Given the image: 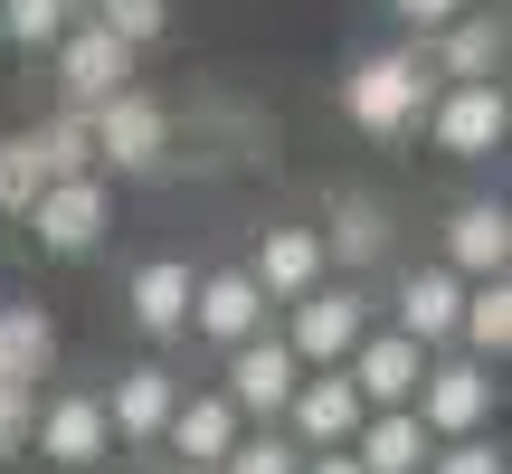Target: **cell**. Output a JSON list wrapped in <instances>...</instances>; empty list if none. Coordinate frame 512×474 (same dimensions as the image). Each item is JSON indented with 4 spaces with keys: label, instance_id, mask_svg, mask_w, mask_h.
<instances>
[{
    "label": "cell",
    "instance_id": "32",
    "mask_svg": "<svg viewBox=\"0 0 512 474\" xmlns=\"http://www.w3.org/2000/svg\"><path fill=\"white\" fill-rule=\"evenodd\" d=\"M294 474H361V456H351V446H304Z\"/></svg>",
    "mask_w": 512,
    "mask_h": 474
},
{
    "label": "cell",
    "instance_id": "24",
    "mask_svg": "<svg viewBox=\"0 0 512 474\" xmlns=\"http://www.w3.org/2000/svg\"><path fill=\"white\" fill-rule=\"evenodd\" d=\"M67 19H76V0H0V38H10L19 57H48Z\"/></svg>",
    "mask_w": 512,
    "mask_h": 474
},
{
    "label": "cell",
    "instance_id": "3",
    "mask_svg": "<svg viewBox=\"0 0 512 474\" xmlns=\"http://www.w3.org/2000/svg\"><path fill=\"white\" fill-rule=\"evenodd\" d=\"M86 143H95V171L152 181V171H171V105L143 86H114L105 105H86Z\"/></svg>",
    "mask_w": 512,
    "mask_h": 474
},
{
    "label": "cell",
    "instance_id": "11",
    "mask_svg": "<svg viewBox=\"0 0 512 474\" xmlns=\"http://www.w3.org/2000/svg\"><path fill=\"white\" fill-rule=\"evenodd\" d=\"M266 323H275V304L256 294L247 266H200V275H190V332H181V342L228 351V342H247V332H266Z\"/></svg>",
    "mask_w": 512,
    "mask_h": 474
},
{
    "label": "cell",
    "instance_id": "28",
    "mask_svg": "<svg viewBox=\"0 0 512 474\" xmlns=\"http://www.w3.org/2000/svg\"><path fill=\"white\" fill-rule=\"evenodd\" d=\"M95 19H105V29L124 38L133 57H143V48H162V29H171V0H95Z\"/></svg>",
    "mask_w": 512,
    "mask_h": 474
},
{
    "label": "cell",
    "instance_id": "1",
    "mask_svg": "<svg viewBox=\"0 0 512 474\" xmlns=\"http://www.w3.org/2000/svg\"><path fill=\"white\" fill-rule=\"evenodd\" d=\"M342 124L361 133V143H418V114L427 95H437V67H427L418 38H380V48L342 57Z\"/></svg>",
    "mask_w": 512,
    "mask_h": 474
},
{
    "label": "cell",
    "instance_id": "23",
    "mask_svg": "<svg viewBox=\"0 0 512 474\" xmlns=\"http://www.w3.org/2000/svg\"><path fill=\"white\" fill-rule=\"evenodd\" d=\"M48 361H57L48 304H0V380H10V389H38V380H48Z\"/></svg>",
    "mask_w": 512,
    "mask_h": 474
},
{
    "label": "cell",
    "instance_id": "15",
    "mask_svg": "<svg viewBox=\"0 0 512 474\" xmlns=\"http://www.w3.org/2000/svg\"><path fill=\"white\" fill-rule=\"evenodd\" d=\"M389 247H399L389 200H370V190H332V200H323V266H332V275L389 266Z\"/></svg>",
    "mask_w": 512,
    "mask_h": 474
},
{
    "label": "cell",
    "instance_id": "19",
    "mask_svg": "<svg viewBox=\"0 0 512 474\" xmlns=\"http://www.w3.org/2000/svg\"><path fill=\"white\" fill-rule=\"evenodd\" d=\"M238 399L228 389H181L171 399V418H162V456H181V465H219L228 446H238Z\"/></svg>",
    "mask_w": 512,
    "mask_h": 474
},
{
    "label": "cell",
    "instance_id": "10",
    "mask_svg": "<svg viewBox=\"0 0 512 474\" xmlns=\"http://www.w3.org/2000/svg\"><path fill=\"white\" fill-rule=\"evenodd\" d=\"M219 361H228V399H238V418L247 427H266V418H285V399H294V380H304V361H294V342H285V332H247V342H228L219 351Z\"/></svg>",
    "mask_w": 512,
    "mask_h": 474
},
{
    "label": "cell",
    "instance_id": "2",
    "mask_svg": "<svg viewBox=\"0 0 512 474\" xmlns=\"http://www.w3.org/2000/svg\"><path fill=\"white\" fill-rule=\"evenodd\" d=\"M418 133L446 152V162L484 171V162L512 143V95H503V76H437V95H427Z\"/></svg>",
    "mask_w": 512,
    "mask_h": 474
},
{
    "label": "cell",
    "instance_id": "17",
    "mask_svg": "<svg viewBox=\"0 0 512 474\" xmlns=\"http://www.w3.org/2000/svg\"><path fill=\"white\" fill-rule=\"evenodd\" d=\"M342 370H351V389H361L370 408H399V399H418V370H427V342H408L399 323H370L361 342L342 351Z\"/></svg>",
    "mask_w": 512,
    "mask_h": 474
},
{
    "label": "cell",
    "instance_id": "18",
    "mask_svg": "<svg viewBox=\"0 0 512 474\" xmlns=\"http://www.w3.org/2000/svg\"><path fill=\"white\" fill-rule=\"evenodd\" d=\"M238 266L256 275V294H266V304H294V294H304L313 275H332V266H323V228H304V219L256 228V247L238 256Z\"/></svg>",
    "mask_w": 512,
    "mask_h": 474
},
{
    "label": "cell",
    "instance_id": "6",
    "mask_svg": "<svg viewBox=\"0 0 512 474\" xmlns=\"http://www.w3.org/2000/svg\"><path fill=\"white\" fill-rule=\"evenodd\" d=\"M408 408L427 418V437H475V427H494V408H503V370L475 361V351H427Z\"/></svg>",
    "mask_w": 512,
    "mask_h": 474
},
{
    "label": "cell",
    "instance_id": "7",
    "mask_svg": "<svg viewBox=\"0 0 512 474\" xmlns=\"http://www.w3.org/2000/svg\"><path fill=\"white\" fill-rule=\"evenodd\" d=\"M456 313H465V275L446 266V256H408V266L389 275V294H380V323H399L408 342H427V351H456Z\"/></svg>",
    "mask_w": 512,
    "mask_h": 474
},
{
    "label": "cell",
    "instance_id": "16",
    "mask_svg": "<svg viewBox=\"0 0 512 474\" xmlns=\"http://www.w3.org/2000/svg\"><path fill=\"white\" fill-rule=\"evenodd\" d=\"M190 275H200L190 256H143V266L124 275V323L143 332L152 351H162V342H181V332H190Z\"/></svg>",
    "mask_w": 512,
    "mask_h": 474
},
{
    "label": "cell",
    "instance_id": "9",
    "mask_svg": "<svg viewBox=\"0 0 512 474\" xmlns=\"http://www.w3.org/2000/svg\"><path fill=\"white\" fill-rule=\"evenodd\" d=\"M48 67H57V95H67L76 114H86V105H105L114 86H133V48H124V38H114L95 10H76L67 29H57Z\"/></svg>",
    "mask_w": 512,
    "mask_h": 474
},
{
    "label": "cell",
    "instance_id": "5",
    "mask_svg": "<svg viewBox=\"0 0 512 474\" xmlns=\"http://www.w3.org/2000/svg\"><path fill=\"white\" fill-rule=\"evenodd\" d=\"M19 228L38 237V256H95L114 228V181L105 171H57V181H38V200L19 209Z\"/></svg>",
    "mask_w": 512,
    "mask_h": 474
},
{
    "label": "cell",
    "instance_id": "13",
    "mask_svg": "<svg viewBox=\"0 0 512 474\" xmlns=\"http://www.w3.org/2000/svg\"><path fill=\"white\" fill-rule=\"evenodd\" d=\"M427 256H446L456 275H512V209L494 200V190L456 200L437 219V247H427Z\"/></svg>",
    "mask_w": 512,
    "mask_h": 474
},
{
    "label": "cell",
    "instance_id": "4",
    "mask_svg": "<svg viewBox=\"0 0 512 474\" xmlns=\"http://www.w3.org/2000/svg\"><path fill=\"white\" fill-rule=\"evenodd\" d=\"M285 313V342H294V361L304 370H323V361H342L351 342H361L370 323H380V294L361 285V275H313L294 304H275Z\"/></svg>",
    "mask_w": 512,
    "mask_h": 474
},
{
    "label": "cell",
    "instance_id": "12",
    "mask_svg": "<svg viewBox=\"0 0 512 474\" xmlns=\"http://www.w3.org/2000/svg\"><path fill=\"white\" fill-rule=\"evenodd\" d=\"M95 399H105V427L124 456H162V418L181 399V380H171V361H124L114 389H95Z\"/></svg>",
    "mask_w": 512,
    "mask_h": 474
},
{
    "label": "cell",
    "instance_id": "26",
    "mask_svg": "<svg viewBox=\"0 0 512 474\" xmlns=\"http://www.w3.org/2000/svg\"><path fill=\"white\" fill-rule=\"evenodd\" d=\"M38 181H48V162H38V133H10V143H0V219H19V209L38 200Z\"/></svg>",
    "mask_w": 512,
    "mask_h": 474
},
{
    "label": "cell",
    "instance_id": "31",
    "mask_svg": "<svg viewBox=\"0 0 512 474\" xmlns=\"http://www.w3.org/2000/svg\"><path fill=\"white\" fill-rule=\"evenodd\" d=\"M29 399H38V389H10V380H0V456L29 446Z\"/></svg>",
    "mask_w": 512,
    "mask_h": 474
},
{
    "label": "cell",
    "instance_id": "22",
    "mask_svg": "<svg viewBox=\"0 0 512 474\" xmlns=\"http://www.w3.org/2000/svg\"><path fill=\"white\" fill-rule=\"evenodd\" d=\"M456 351L475 361H512V275H465V313H456Z\"/></svg>",
    "mask_w": 512,
    "mask_h": 474
},
{
    "label": "cell",
    "instance_id": "27",
    "mask_svg": "<svg viewBox=\"0 0 512 474\" xmlns=\"http://www.w3.org/2000/svg\"><path fill=\"white\" fill-rule=\"evenodd\" d=\"M418 474H512V465H503V437H494V427H475V437H437Z\"/></svg>",
    "mask_w": 512,
    "mask_h": 474
},
{
    "label": "cell",
    "instance_id": "25",
    "mask_svg": "<svg viewBox=\"0 0 512 474\" xmlns=\"http://www.w3.org/2000/svg\"><path fill=\"white\" fill-rule=\"evenodd\" d=\"M294 465H304V446H294L285 427L266 418V427H238V446H228L209 474H294Z\"/></svg>",
    "mask_w": 512,
    "mask_h": 474
},
{
    "label": "cell",
    "instance_id": "8",
    "mask_svg": "<svg viewBox=\"0 0 512 474\" xmlns=\"http://www.w3.org/2000/svg\"><path fill=\"white\" fill-rule=\"evenodd\" d=\"M29 446H38L48 465H67V474H95V465H114L105 399H95V389H48V399H29Z\"/></svg>",
    "mask_w": 512,
    "mask_h": 474
},
{
    "label": "cell",
    "instance_id": "33",
    "mask_svg": "<svg viewBox=\"0 0 512 474\" xmlns=\"http://www.w3.org/2000/svg\"><path fill=\"white\" fill-rule=\"evenodd\" d=\"M152 474H209V465H181V456H171V465H152Z\"/></svg>",
    "mask_w": 512,
    "mask_h": 474
},
{
    "label": "cell",
    "instance_id": "29",
    "mask_svg": "<svg viewBox=\"0 0 512 474\" xmlns=\"http://www.w3.org/2000/svg\"><path fill=\"white\" fill-rule=\"evenodd\" d=\"M38 162H48V181L57 171H95V143H86V114H57V124H38Z\"/></svg>",
    "mask_w": 512,
    "mask_h": 474
},
{
    "label": "cell",
    "instance_id": "21",
    "mask_svg": "<svg viewBox=\"0 0 512 474\" xmlns=\"http://www.w3.org/2000/svg\"><path fill=\"white\" fill-rule=\"evenodd\" d=\"M427 446H437V437H427V418H418V408H361V427H351V456H361V474H418L427 465Z\"/></svg>",
    "mask_w": 512,
    "mask_h": 474
},
{
    "label": "cell",
    "instance_id": "14",
    "mask_svg": "<svg viewBox=\"0 0 512 474\" xmlns=\"http://www.w3.org/2000/svg\"><path fill=\"white\" fill-rule=\"evenodd\" d=\"M361 389H351V370L342 361H323V370H304V380H294V399H285V437L294 446H351V427H361Z\"/></svg>",
    "mask_w": 512,
    "mask_h": 474
},
{
    "label": "cell",
    "instance_id": "30",
    "mask_svg": "<svg viewBox=\"0 0 512 474\" xmlns=\"http://www.w3.org/2000/svg\"><path fill=\"white\" fill-rule=\"evenodd\" d=\"M380 10H389V29H399V38H427V29H446L456 10H475V0H380Z\"/></svg>",
    "mask_w": 512,
    "mask_h": 474
},
{
    "label": "cell",
    "instance_id": "20",
    "mask_svg": "<svg viewBox=\"0 0 512 474\" xmlns=\"http://www.w3.org/2000/svg\"><path fill=\"white\" fill-rule=\"evenodd\" d=\"M418 48H427V67H437V76H503V48H512V38H503V0L456 10L446 29H427Z\"/></svg>",
    "mask_w": 512,
    "mask_h": 474
}]
</instances>
